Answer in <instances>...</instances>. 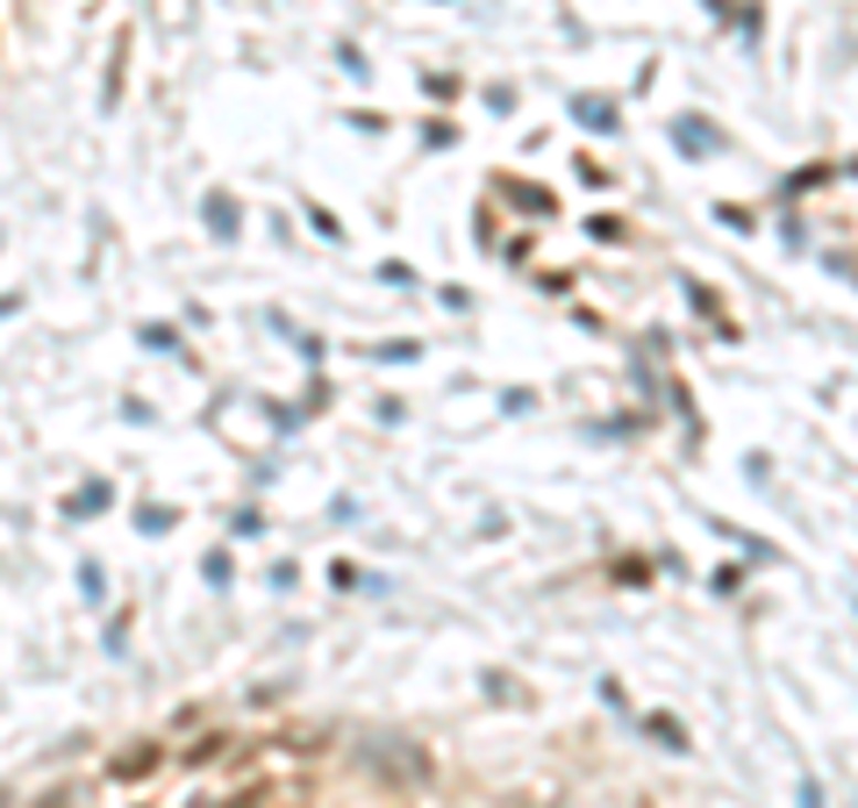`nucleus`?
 Here are the masks:
<instances>
[{
  "label": "nucleus",
  "mask_w": 858,
  "mask_h": 808,
  "mask_svg": "<svg viewBox=\"0 0 858 808\" xmlns=\"http://www.w3.org/2000/svg\"><path fill=\"white\" fill-rule=\"evenodd\" d=\"M794 801H802V808H823V787H816V780H802V787H794Z\"/></svg>",
  "instance_id": "f257e3e1"
}]
</instances>
